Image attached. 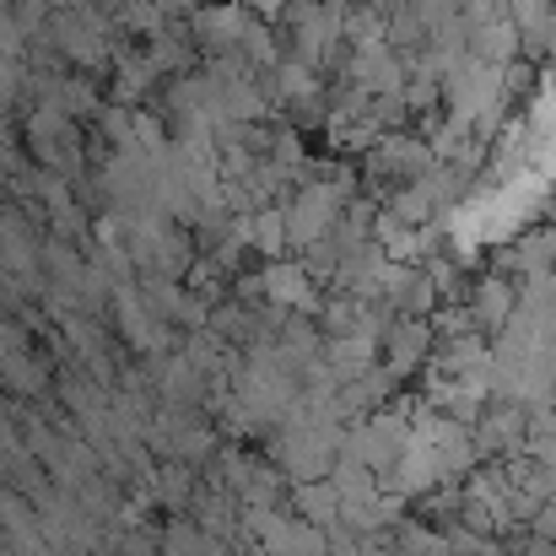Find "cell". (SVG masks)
Returning a JSON list of instances; mask_svg holds the SVG:
<instances>
[{
    "mask_svg": "<svg viewBox=\"0 0 556 556\" xmlns=\"http://www.w3.org/2000/svg\"><path fill=\"white\" fill-rule=\"evenodd\" d=\"M249 5H260L265 16H276V11H281V0H249Z\"/></svg>",
    "mask_w": 556,
    "mask_h": 556,
    "instance_id": "obj_9",
    "label": "cell"
},
{
    "mask_svg": "<svg viewBox=\"0 0 556 556\" xmlns=\"http://www.w3.org/2000/svg\"><path fill=\"white\" fill-rule=\"evenodd\" d=\"M265 287H270V298H276V303L314 308V287H308V270H303V265H270Z\"/></svg>",
    "mask_w": 556,
    "mask_h": 556,
    "instance_id": "obj_4",
    "label": "cell"
},
{
    "mask_svg": "<svg viewBox=\"0 0 556 556\" xmlns=\"http://www.w3.org/2000/svg\"><path fill=\"white\" fill-rule=\"evenodd\" d=\"M243 27H249V16L238 11V5H216V11H205L200 16V38L211 43V49H232V43H243Z\"/></svg>",
    "mask_w": 556,
    "mask_h": 556,
    "instance_id": "obj_5",
    "label": "cell"
},
{
    "mask_svg": "<svg viewBox=\"0 0 556 556\" xmlns=\"http://www.w3.org/2000/svg\"><path fill=\"white\" fill-rule=\"evenodd\" d=\"M254 243L265 249V254H281L292 238H287V211H260L254 216Z\"/></svg>",
    "mask_w": 556,
    "mask_h": 556,
    "instance_id": "obj_7",
    "label": "cell"
},
{
    "mask_svg": "<svg viewBox=\"0 0 556 556\" xmlns=\"http://www.w3.org/2000/svg\"><path fill=\"white\" fill-rule=\"evenodd\" d=\"M508 319H514V292H508V281H481V292H476V325L503 330Z\"/></svg>",
    "mask_w": 556,
    "mask_h": 556,
    "instance_id": "obj_6",
    "label": "cell"
},
{
    "mask_svg": "<svg viewBox=\"0 0 556 556\" xmlns=\"http://www.w3.org/2000/svg\"><path fill=\"white\" fill-rule=\"evenodd\" d=\"M336 211H341V185L303 189V194H298V205H287V238H292V243H303V249H314V243L330 232Z\"/></svg>",
    "mask_w": 556,
    "mask_h": 556,
    "instance_id": "obj_1",
    "label": "cell"
},
{
    "mask_svg": "<svg viewBox=\"0 0 556 556\" xmlns=\"http://www.w3.org/2000/svg\"><path fill=\"white\" fill-rule=\"evenodd\" d=\"M378 174H400V179H427L432 174V157L421 141H383L378 157H372Z\"/></svg>",
    "mask_w": 556,
    "mask_h": 556,
    "instance_id": "obj_2",
    "label": "cell"
},
{
    "mask_svg": "<svg viewBox=\"0 0 556 556\" xmlns=\"http://www.w3.org/2000/svg\"><path fill=\"white\" fill-rule=\"evenodd\" d=\"M336 503H341V492H330V486L303 492V514H308V519H319V525H330V519H336Z\"/></svg>",
    "mask_w": 556,
    "mask_h": 556,
    "instance_id": "obj_8",
    "label": "cell"
},
{
    "mask_svg": "<svg viewBox=\"0 0 556 556\" xmlns=\"http://www.w3.org/2000/svg\"><path fill=\"white\" fill-rule=\"evenodd\" d=\"M54 27H60V43H65L76 60L98 65V54H103V33H98V22H92L87 11H65Z\"/></svg>",
    "mask_w": 556,
    "mask_h": 556,
    "instance_id": "obj_3",
    "label": "cell"
}]
</instances>
